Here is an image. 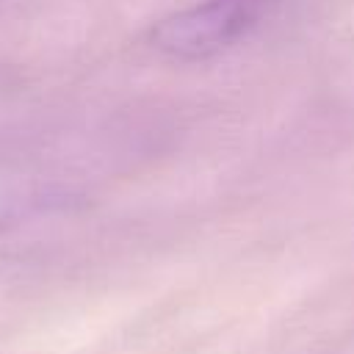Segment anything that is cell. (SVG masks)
<instances>
[{
	"mask_svg": "<svg viewBox=\"0 0 354 354\" xmlns=\"http://www.w3.org/2000/svg\"><path fill=\"white\" fill-rule=\"evenodd\" d=\"M282 0H202L163 17L152 33V47L174 61L213 58L246 39Z\"/></svg>",
	"mask_w": 354,
	"mask_h": 354,
	"instance_id": "6da1fadb",
	"label": "cell"
}]
</instances>
